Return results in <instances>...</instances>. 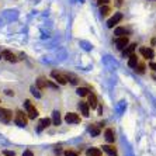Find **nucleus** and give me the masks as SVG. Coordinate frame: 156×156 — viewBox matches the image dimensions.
Masks as SVG:
<instances>
[{
  "mask_svg": "<svg viewBox=\"0 0 156 156\" xmlns=\"http://www.w3.org/2000/svg\"><path fill=\"white\" fill-rule=\"evenodd\" d=\"M26 108H27V114H28V118H31V120H34V118H37L38 117V110L34 107L33 104H31V101L30 100H26Z\"/></svg>",
  "mask_w": 156,
  "mask_h": 156,
  "instance_id": "nucleus-1",
  "label": "nucleus"
},
{
  "mask_svg": "<svg viewBox=\"0 0 156 156\" xmlns=\"http://www.w3.org/2000/svg\"><path fill=\"white\" fill-rule=\"evenodd\" d=\"M11 118H13V113L7 108H0V121L2 122H10Z\"/></svg>",
  "mask_w": 156,
  "mask_h": 156,
  "instance_id": "nucleus-2",
  "label": "nucleus"
},
{
  "mask_svg": "<svg viewBox=\"0 0 156 156\" xmlns=\"http://www.w3.org/2000/svg\"><path fill=\"white\" fill-rule=\"evenodd\" d=\"M14 121H16V124H17L18 127H26V125H27V117H26V114L18 110L17 113H16Z\"/></svg>",
  "mask_w": 156,
  "mask_h": 156,
  "instance_id": "nucleus-3",
  "label": "nucleus"
},
{
  "mask_svg": "<svg viewBox=\"0 0 156 156\" xmlns=\"http://www.w3.org/2000/svg\"><path fill=\"white\" fill-rule=\"evenodd\" d=\"M51 76L54 77L56 82H58L59 84H66L68 83V79H66V75H63V73L58 72V70H52L51 72Z\"/></svg>",
  "mask_w": 156,
  "mask_h": 156,
  "instance_id": "nucleus-4",
  "label": "nucleus"
},
{
  "mask_svg": "<svg viewBox=\"0 0 156 156\" xmlns=\"http://www.w3.org/2000/svg\"><path fill=\"white\" fill-rule=\"evenodd\" d=\"M122 20V14L121 13H115V14L113 16V17L108 20V23H107V26H108V28H113L114 26H117L118 23Z\"/></svg>",
  "mask_w": 156,
  "mask_h": 156,
  "instance_id": "nucleus-5",
  "label": "nucleus"
},
{
  "mask_svg": "<svg viewBox=\"0 0 156 156\" xmlns=\"http://www.w3.org/2000/svg\"><path fill=\"white\" fill-rule=\"evenodd\" d=\"M65 121L68 124H79L80 122V117L76 113H68L65 115Z\"/></svg>",
  "mask_w": 156,
  "mask_h": 156,
  "instance_id": "nucleus-6",
  "label": "nucleus"
},
{
  "mask_svg": "<svg viewBox=\"0 0 156 156\" xmlns=\"http://www.w3.org/2000/svg\"><path fill=\"white\" fill-rule=\"evenodd\" d=\"M114 42H115L118 49H124L128 45V38L127 37H117L115 40H114Z\"/></svg>",
  "mask_w": 156,
  "mask_h": 156,
  "instance_id": "nucleus-7",
  "label": "nucleus"
},
{
  "mask_svg": "<svg viewBox=\"0 0 156 156\" xmlns=\"http://www.w3.org/2000/svg\"><path fill=\"white\" fill-rule=\"evenodd\" d=\"M139 52H141V55L144 56V58H146V59H152L153 58V51L151 49V48L142 47L141 49H139Z\"/></svg>",
  "mask_w": 156,
  "mask_h": 156,
  "instance_id": "nucleus-8",
  "label": "nucleus"
},
{
  "mask_svg": "<svg viewBox=\"0 0 156 156\" xmlns=\"http://www.w3.org/2000/svg\"><path fill=\"white\" fill-rule=\"evenodd\" d=\"M51 122H52V121L49 120V118H42V120L38 122V128H37V131H38V132H41L42 129H45L47 127H49V125H51Z\"/></svg>",
  "mask_w": 156,
  "mask_h": 156,
  "instance_id": "nucleus-9",
  "label": "nucleus"
},
{
  "mask_svg": "<svg viewBox=\"0 0 156 156\" xmlns=\"http://www.w3.org/2000/svg\"><path fill=\"white\" fill-rule=\"evenodd\" d=\"M135 48H136V44H131V45H127V47H125V49H124V52H122L124 58H128L129 55L134 54Z\"/></svg>",
  "mask_w": 156,
  "mask_h": 156,
  "instance_id": "nucleus-10",
  "label": "nucleus"
},
{
  "mask_svg": "<svg viewBox=\"0 0 156 156\" xmlns=\"http://www.w3.org/2000/svg\"><path fill=\"white\" fill-rule=\"evenodd\" d=\"M2 56H3L4 59H7L9 62H17L16 55L13 54V52H10V51H3V52H2Z\"/></svg>",
  "mask_w": 156,
  "mask_h": 156,
  "instance_id": "nucleus-11",
  "label": "nucleus"
},
{
  "mask_svg": "<svg viewBox=\"0 0 156 156\" xmlns=\"http://www.w3.org/2000/svg\"><path fill=\"white\" fill-rule=\"evenodd\" d=\"M89 107H91V108H96L97 107V97H96V94L94 93H89Z\"/></svg>",
  "mask_w": 156,
  "mask_h": 156,
  "instance_id": "nucleus-12",
  "label": "nucleus"
},
{
  "mask_svg": "<svg viewBox=\"0 0 156 156\" xmlns=\"http://www.w3.org/2000/svg\"><path fill=\"white\" fill-rule=\"evenodd\" d=\"M79 108H80V111H82V114H83V117H89L90 114H89V104H87L86 101H80V104H79Z\"/></svg>",
  "mask_w": 156,
  "mask_h": 156,
  "instance_id": "nucleus-13",
  "label": "nucleus"
},
{
  "mask_svg": "<svg viewBox=\"0 0 156 156\" xmlns=\"http://www.w3.org/2000/svg\"><path fill=\"white\" fill-rule=\"evenodd\" d=\"M101 148H103V151H104L105 153H108V155H111V156H117V149L114 148V146H111V145H103Z\"/></svg>",
  "mask_w": 156,
  "mask_h": 156,
  "instance_id": "nucleus-14",
  "label": "nucleus"
},
{
  "mask_svg": "<svg viewBox=\"0 0 156 156\" xmlns=\"http://www.w3.org/2000/svg\"><path fill=\"white\" fill-rule=\"evenodd\" d=\"M128 66L129 68H136V65H138V58H136V55L135 54H132V55H129L128 56Z\"/></svg>",
  "mask_w": 156,
  "mask_h": 156,
  "instance_id": "nucleus-15",
  "label": "nucleus"
},
{
  "mask_svg": "<svg viewBox=\"0 0 156 156\" xmlns=\"http://www.w3.org/2000/svg\"><path fill=\"white\" fill-rule=\"evenodd\" d=\"M104 136H105V141L110 142V144H113V142L115 141V136H114V131L113 129H107V131H105Z\"/></svg>",
  "mask_w": 156,
  "mask_h": 156,
  "instance_id": "nucleus-16",
  "label": "nucleus"
},
{
  "mask_svg": "<svg viewBox=\"0 0 156 156\" xmlns=\"http://www.w3.org/2000/svg\"><path fill=\"white\" fill-rule=\"evenodd\" d=\"M86 155L87 156H101V151L97 148H89L86 151Z\"/></svg>",
  "mask_w": 156,
  "mask_h": 156,
  "instance_id": "nucleus-17",
  "label": "nucleus"
},
{
  "mask_svg": "<svg viewBox=\"0 0 156 156\" xmlns=\"http://www.w3.org/2000/svg\"><path fill=\"white\" fill-rule=\"evenodd\" d=\"M127 34H128V30H125L124 27H118L114 31V35H117V37H125Z\"/></svg>",
  "mask_w": 156,
  "mask_h": 156,
  "instance_id": "nucleus-18",
  "label": "nucleus"
},
{
  "mask_svg": "<svg viewBox=\"0 0 156 156\" xmlns=\"http://www.w3.org/2000/svg\"><path fill=\"white\" fill-rule=\"evenodd\" d=\"M48 86V80L45 79V77H38V80H37V87L38 89H44V87Z\"/></svg>",
  "mask_w": 156,
  "mask_h": 156,
  "instance_id": "nucleus-19",
  "label": "nucleus"
},
{
  "mask_svg": "<svg viewBox=\"0 0 156 156\" xmlns=\"http://www.w3.org/2000/svg\"><path fill=\"white\" fill-rule=\"evenodd\" d=\"M52 122H54V125H59L61 124V114H59V111H54V114H52Z\"/></svg>",
  "mask_w": 156,
  "mask_h": 156,
  "instance_id": "nucleus-20",
  "label": "nucleus"
},
{
  "mask_svg": "<svg viewBox=\"0 0 156 156\" xmlns=\"http://www.w3.org/2000/svg\"><path fill=\"white\" fill-rule=\"evenodd\" d=\"M66 79L69 80L72 84H77V82H79V79H77V76H75L73 73H66Z\"/></svg>",
  "mask_w": 156,
  "mask_h": 156,
  "instance_id": "nucleus-21",
  "label": "nucleus"
},
{
  "mask_svg": "<svg viewBox=\"0 0 156 156\" xmlns=\"http://www.w3.org/2000/svg\"><path fill=\"white\" fill-rule=\"evenodd\" d=\"M89 131H90V134L93 135V136H97V135L100 134V128H98V125H90V127H89Z\"/></svg>",
  "mask_w": 156,
  "mask_h": 156,
  "instance_id": "nucleus-22",
  "label": "nucleus"
},
{
  "mask_svg": "<svg viewBox=\"0 0 156 156\" xmlns=\"http://www.w3.org/2000/svg\"><path fill=\"white\" fill-rule=\"evenodd\" d=\"M76 93L79 96H82V97H84V96L89 94V89H87V87H79V89L76 90Z\"/></svg>",
  "mask_w": 156,
  "mask_h": 156,
  "instance_id": "nucleus-23",
  "label": "nucleus"
},
{
  "mask_svg": "<svg viewBox=\"0 0 156 156\" xmlns=\"http://www.w3.org/2000/svg\"><path fill=\"white\" fill-rule=\"evenodd\" d=\"M110 7H107V6H100V13H101V16H107L110 13Z\"/></svg>",
  "mask_w": 156,
  "mask_h": 156,
  "instance_id": "nucleus-24",
  "label": "nucleus"
},
{
  "mask_svg": "<svg viewBox=\"0 0 156 156\" xmlns=\"http://www.w3.org/2000/svg\"><path fill=\"white\" fill-rule=\"evenodd\" d=\"M31 93H33L35 97H38V98L41 97V93H40V89H38V87H37V89L35 87H31Z\"/></svg>",
  "mask_w": 156,
  "mask_h": 156,
  "instance_id": "nucleus-25",
  "label": "nucleus"
},
{
  "mask_svg": "<svg viewBox=\"0 0 156 156\" xmlns=\"http://www.w3.org/2000/svg\"><path fill=\"white\" fill-rule=\"evenodd\" d=\"M65 156H79V153L75 152V151H66Z\"/></svg>",
  "mask_w": 156,
  "mask_h": 156,
  "instance_id": "nucleus-26",
  "label": "nucleus"
},
{
  "mask_svg": "<svg viewBox=\"0 0 156 156\" xmlns=\"http://www.w3.org/2000/svg\"><path fill=\"white\" fill-rule=\"evenodd\" d=\"M135 70H138V73H144V72H145V65H142V63H141L138 68H135Z\"/></svg>",
  "mask_w": 156,
  "mask_h": 156,
  "instance_id": "nucleus-27",
  "label": "nucleus"
},
{
  "mask_svg": "<svg viewBox=\"0 0 156 156\" xmlns=\"http://www.w3.org/2000/svg\"><path fill=\"white\" fill-rule=\"evenodd\" d=\"M108 2H110V0H97V4H98V6H105Z\"/></svg>",
  "mask_w": 156,
  "mask_h": 156,
  "instance_id": "nucleus-28",
  "label": "nucleus"
},
{
  "mask_svg": "<svg viewBox=\"0 0 156 156\" xmlns=\"http://www.w3.org/2000/svg\"><path fill=\"white\" fill-rule=\"evenodd\" d=\"M23 156H34V153L31 152V151H24V153H23Z\"/></svg>",
  "mask_w": 156,
  "mask_h": 156,
  "instance_id": "nucleus-29",
  "label": "nucleus"
},
{
  "mask_svg": "<svg viewBox=\"0 0 156 156\" xmlns=\"http://www.w3.org/2000/svg\"><path fill=\"white\" fill-rule=\"evenodd\" d=\"M4 155L6 156H14V152H11V151H4Z\"/></svg>",
  "mask_w": 156,
  "mask_h": 156,
  "instance_id": "nucleus-30",
  "label": "nucleus"
},
{
  "mask_svg": "<svg viewBox=\"0 0 156 156\" xmlns=\"http://www.w3.org/2000/svg\"><path fill=\"white\" fill-rule=\"evenodd\" d=\"M149 68H151V69H153L156 72V63H155V62H151V63H149Z\"/></svg>",
  "mask_w": 156,
  "mask_h": 156,
  "instance_id": "nucleus-31",
  "label": "nucleus"
},
{
  "mask_svg": "<svg viewBox=\"0 0 156 156\" xmlns=\"http://www.w3.org/2000/svg\"><path fill=\"white\" fill-rule=\"evenodd\" d=\"M6 94H7V96H13V94H14V93H13V91H11V90H6Z\"/></svg>",
  "mask_w": 156,
  "mask_h": 156,
  "instance_id": "nucleus-32",
  "label": "nucleus"
},
{
  "mask_svg": "<svg viewBox=\"0 0 156 156\" xmlns=\"http://www.w3.org/2000/svg\"><path fill=\"white\" fill-rule=\"evenodd\" d=\"M117 2V6H121V4H122V0H115Z\"/></svg>",
  "mask_w": 156,
  "mask_h": 156,
  "instance_id": "nucleus-33",
  "label": "nucleus"
},
{
  "mask_svg": "<svg viewBox=\"0 0 156 156\" xmlns=\"http://www.w3.org/2000/svg\"><path fill=\"white\" fill-rule=\"evenodd\" d=\"M0 58H2V54H0Z\"/></svg>",
  "mask_w": 156,
  "mask_h": 156,
  "instance_id": "nucleus-34",
  "label": "nucleus"
}]
</instances>
